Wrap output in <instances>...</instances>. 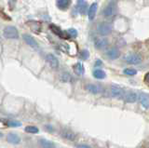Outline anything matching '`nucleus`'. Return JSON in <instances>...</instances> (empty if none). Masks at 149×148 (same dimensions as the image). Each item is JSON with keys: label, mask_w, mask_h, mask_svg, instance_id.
Listing matches in <instances>:
<instances>
[{"label": "nucleus", "mask_w": 149, "mask_h": 148, "mask_svg": "<svg viewBox=\"0 0 149 148\" xmlns=\"http://www.w3.org/2000/svg\"><path fill=\"white\" fill-rule=\"evenodd\" d=\"M77 148H91V146H88V145H77Z\"/></svg>", "instance_id": "nucleus-28"}, {"label": "nucleus", "mask_w": 149, "mask_h": 148, "mask_svg": "<svg viewBox=\"0 0 149 148\" xmlns=\"http://www.w3.org/2000/svg\"><path fill=\"white\" fill-rule=\"evenodd\" d=\"M138 99H139V96L137 95V93H135V92H129V93L125 96V101H127V103H130V104L135 103Z\"/></svg>", "instance_id": "nucleus-16"}, {"label": "nucleus", "mask_w": 149, "mask_h": 148, "mask_svg": "<svg viewBox=\"0 0 149 148\" xmlns=\"http://www.w3.org/2000/svg\"><path fill=\"white\" fill-rule=\"evenodd\" d=\"M22 39L24 40L25 42H26V44L29 45L30 47L34 48V49H38V47H39L38 43L36 42V40L34 38H33L32 35H28V34H24V35H22Z\"/></svg>", "instance_id": "nucleus-6"}, {"label": "nucleus", "mask_w": 149, "mask_h": 148, "mask_svg": "<svg viewBox=\"0 0 149 148\" xmlns=\"http://www.w3.org/2000/svg\"><path fill=\"white\" fill-rule=\"evenodd\" d=\"M24 131L28 133H38L39 132L38 128H36L35 126H27L25 127Z\"/></svg>", "instance_id": "nucleus-21"}, {"label": "nucleus", "mask_w": 149, "mask_h": 148, "mask_svg": "<svg viewBox=\"0 0 149 148\" xmlns=\"http://www.w3.org/2000/svg\"><path fill=\"white\" fill-rule=\"evenodd\" d=\"M94 46L98 49H102L108 46V40H107V38H96L94 41Z\"/></svg>", "instance_id": "nucleus-8"}, {"label": "nucleus", "mask_w": 149, "mask_h": 148, "mask_svg": "<svg viewBox=\"0 0 149 148\" xmlns=\"http://www.w3.org/2000/svg\"><path fill=\"white\" fill-rule=\"evenodd\" d=\"M86 89L88 92H91L92 94H99L102 91V87L99 85H95V84H88L86 86Z\"/></svg>", "instance_id": "nucleus-12"}, {"label": "nucleus", "mask_w": 149, "mask_h": 148, "mask_svg": "<svg viewBox=\"0 0 149 148\" xmlns=\"http://www.w3.org/2000/svg\"><path fill=\"white\" fill-rule=\"evenodd\" d=\"M123 73L127 76H134L137 74V71L135 70V69H132V68H126V69H124Z\"/></svg>", "instance_id": "nucleus-22"}, {"label": "nucleus", "mask_w": 149, "mask_h": 148, "mask_svg": "<svg viewBox=\"0 0 149 148\" xmlns=\"http://www.w3.org/2000/svg\"><path fill=\"white\" fill-rule=\"evenodd\" d=\"M110 94L113 97H116V98H119V97H122L124 95V90L121 89L120 87L118 86H111L110 87Z\"/></svg>", "instance_id": "nucleus-9"}, {"label": "nucleus", "mask_w": 149, "mask_h": 148, "mask_svg": "<svg viewBox=\"0 0 149 148\" xmlns=\"http://www.w3.org/2000/svg\"><path fill=\"white\" fill-rule=\"evenodd\" d=\"M67 34H68L70 36H71V38H76V36L77 35V32L76 29L71 28V29H69V30L67 31Z\"/></svg>", "instance_id": "nucleus-26"}, {"label": "nucleus", "mask_w": 149, "mask_h": 148, "mask_svg": "<svg viewBox=\"0 0 149 148\" xmlns=\"http://www.w3.org/2000/svg\"><path fill=\"white\" fill-rule=\"evenodd\" d=\"M7 126H8V127H20L21 122H19V121H7Z\"/></svg>", "instance_id": "nucleus-25"}, {"label": "nucleus", "mask_w": 149, "mask_h": 148, "mask_svg": "<svg viewBox=\"0 0 149 148\" xmlns=\"http://www.w3.org/2000/svg\"><path fill=\"white\" fill-rule=\"evenodd\" d=\"M71 4L72 0H57V2H56V5H57L58 8H60L61 10H67Z\"/></svg>", "instance_id": "nucleus-13"}, {"label": "nucleus", "mask_w": 149, "mask_h": 148, "mask_svg": "<svg viewBox=\"0 0 149 148\" xmlns=\"http://www.w3.org/2000/svg\"><path fill=\"white\" fill-rule=\"evenodd\" d=\"M125 62L130 64H139L142 62V57L139 54H130L124 58Z\"/></svg>", "instance_id": "nucleus-4"}, {"label": "nucleus", "mask_w": 149, "mask_h": 148, "mask_svg": "<svg viewBox=\"0 0 149 148\" xmlns=\"http://www.w3.org/2000/svg\"><path fill=\"white\" fill-rule=\"evenodd\" d=\"M116 5L115 2H111L107 5L104 10H102V15L104 17H111L116 14Z\"/></svg>", "instance_id": "nucleus-3"}, {"label": "nucleus", "mask_w": 149, "mask_h": 148, "mask_svg": "<svg viewBox=\"0 0 149 148\" xmlns=\"http://www.w3.org/2000/svg\"><path fill=\"white\" fill-rule=\"evenodd\" d=\"M100 65H102V62L100 60H98V61H96V63H95V66H100Z\"/></svg>", "instance_id": "nucleus-30"}, {"label": "nucleus", "mask_w": 149, "mask_h": 148, "mask_svg": "<svg viewBox=\"0 0 149 148\" xmlns=\"http://www.w3.org/2000/svg\"><path fill=\"white\" fill-rule=\"evenodd\" d=\"M3 35L8 39H18L19 38V32L16 27L8 25L4 28Z\"/></svg>", "instance_id": "nucleus-1"}, {"label": "nucleus", "mask_w": 149, "mask_h": 148, "mask_svg": "<svg viewBox=\"0 0 149 148\" xmlns=\"http://www.w3.org/2000/svg\"><path fill=\"white\" fill-rule=\"evenodd\" d=\"M138 100L143 108L149 109V95L147 93H143V92H142V93L139 95Z\"/></svg>", "instance_id": "nucleus-10"}, {"label": "nucleus", "mask_w": 149, "mask_h": 148, "mask_svg": "<svg viewBox=\"0 0 149 148\" xmlns=\"http://www.w3.org/2000/svg\"><path fill=\"white\" fill-rule=\"evenodd\" d=\"M88 56H90V52H88L87 49H83L80 52V58L82 60H87L88 58Z\"/></svg>", "instance_id": "nucleus-24"}, {"label": "nucleus", "mask_w": 149, "mask_h": 148, "mask_svg": "<svg viewBox=\"0 0 149 148\" xmlns=\"http://www.w3.org/2000/svg\"><path fill=\"white\" fill-rule=\"evenodd\" d=\"M39 145L42 148H55L54 142H50L49 140H46V139H40Z\"/></svg>", "instance_id": "nucleus-17"}, {"label": "nucleus", "mask_w": 149, "mask_h": 148, "mask_svg": "<svg viewBox=\"0 0 149 148\" xmlns=\"http://www.w3.org/2000/svg\"><path fill=\"white\" fill-rule=\"evenodd\" d=\"M74 72L79 76H81L85 73V68H84V65L81 63H77L76 65L74 66Z\"/></svg>", "instance_id": "nucleus-20"}, {"label": "nucleus", "mask_w": 149, "mask_h": 148, "mask_svg": "<svg viewBox=\"0 0 149 148\" xmlns=\"http://www.w3.org/2000/svg\"><path fill=\"white\" fill-rule=\"evenodd\" d=\"M7 142L12 145H18L21 142V139L15 133H8L7 135Z\"/></svg>", "instance_id": "nucleus-15"}, {"label": "nucleus", "mask_w": 149, "mask_h": 148, "mask_svg": "<svg viewBox=\"0 0 149 148\" xmlns=\"http://www.w3.org/2000/svg\"><path fill=\"white\" fill-rule=\"evenodd\" d=\"M46 61H47V63L49 64V66L51 68H53V69L58 68V66H59V61H58V59L56 58L55 55L51 54V53L47 54Z\"/></svg>", "instance_id": "nucleus-5"}, {"label": "nucleus", "mask_w": 149, "mask_h": 148, "mask_svg": "<svg viewBox=\"0 0 149 148\" xmlns=\"http://www.w3.org/2000/svg\"><path fill=\"white\" fill-rule=\"evenodd\" d=\"M76 8H77V12H79L80 14L84 15L88 10V3L85 1V0H77Z\"/></svg>", "instance_id": "nucleus-7"}, {"label": "nucleus", "mask_w": 149, "mask_h": 148, "mask_svg": "<svg viewBox=\"0 0 149 148\" xmlns=\"http://www.w3.org/2000/svg\"><path fill=\"white\" fill-rule=\"evenodd\" d=\"M16 1L17 0H8V6H9V8H10V10H13L14 7H15Z\"/></svg>", "instance_id": "nucleus-27"}, {"label": "nucleus", "mask_w": 149, "mask_h": 148, "mask_svg": "<svg viewBox=\"0 0 149 148\" xmlns=\"http://www.w3.org/2000/svg\"><path fill=\"white\" fill-rule=\"evenodd\" d=\"M61 79H62L63 82H69V81H71L72 76L68 73H63L62 75V76H61Z\"/></svg>", "instance_id": "nucleus-23"}, {"label": "nucleus", "mask_w": 149, "mask_h": 148, "mask_svg": "<svg viewBox=\"0 0 149 148\" xmlns=\"http://www.w3.org/2000/svg\"><path fill=\"white\" fill-rule=\"evenodd\" d=\"M93 76L97 79H102V78H104L106 76V74L104 73V71L101 70V69H95L94 71L92 73Z\"/></svg>", "instance_id": "nucleus-19"}, {"label": "nucleus", "mask_w": 149, "mask_h": 148, "mask_svg": "<svg viewBox=\"0 0 149 148\" xmlns=\"http://www.w3.org/2000/svg\"><path fill=\"white\" fill-rule=\"evenodd\" d=\"M62 136L64 139H67L69 141H74L76 139V134L70 131H63L62 132Z\"/></svg>", "instance_id": "nucleus-18"}, {"label": "nucleus", "mask_w": 149, "mask_h": 148, "mask_svg": "<svg viewBox=\"0 0 149 148\" xmlns=\"http://www.w3.org/2000/svg\"><path fill=\"white\" fill-rule=\"evenodd\" d=\"M120 55V52L118 49L116 48H112V49H109L108 50L106 51V56L108 57L109 59L111 60H116L119 57Z\"/></svg>", "instance_id": "nucleus-14"}, {"label": "nucleus", "mask_w": 149, "mask_h": 148, "mask_svg": "<svg viewBox=\"0 0 149 148\" xmlns=\"http://www.w3.org/2000/svg\"><path fill=\"white\" fill-rule=\"evenodd\" d=\"M144 81L149 84V73H147L146 75V76H144Z\"/></svg>", "instance_id": "nucleus-29"}, {"label": "nucleus", "mask_w": 149, "mask_h": 148, "mask_svg": "<svg viewBox=\"0 0 149 148\" xmlns=\"http://www.w3.org/2000/svg\"><path fill=\"white\" fill-rule=\"evenodd\" d=\"M98 10V4L96 2L92 3L91 5L88 8V20L92 21L94 20L95 15H96V12Z\"/></svg>", "instance_id": "nucleus-11"}, {"label": "nucleus", "mask_w": 149, "mask_h": 148, "mask_svg": "<svg viewBox=\"0 0 149 148\" xmlns=\"http://www.w3.org/2000/svg\"><path fill=\"white\" fill-rule=\"evenodd\" d=\"M112 30H113V27L108 22H102L99 25L97 26V31L101 35H108L111 34Z\"/></svg>", "instance_id": "nucleus-2"}]
</instances>
